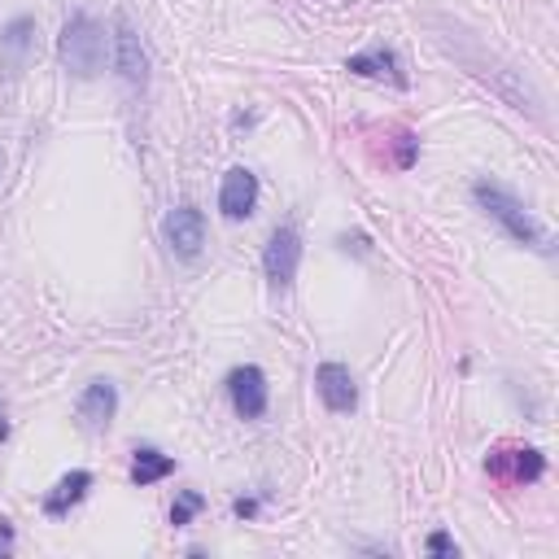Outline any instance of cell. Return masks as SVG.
Here are the masks:
<instances>
[{"instance_id": "6", "label": "cell", "mask_w": 559, "mask_h": 559, "mask_svg": "<svg viewBox=\"0 0 559 559\" xmlns=\"http://www.w3.org/2000/svg\"><path fill=\"white\" fill-rule=\"evenodd\" d=\"M489 476L507 480V485H528V480H542L546 472V454L533 450V445H498L489 459H485Z\"/></svg>"}, {"instance_id": "12", "label": "cell", "mask_w": 559, "mask_h": 559, "mask_svg": "<svg viewBox=\"0 0 559 559\" xmlns=\"http://www.w3.org/2000/svg\"><path fill=\"white\" fill-rule=\"evenodd\" d=\"M349 74H362V79H389L397 87H406V74H402V61L393 48H367V52H354L345 61Z\"/></svg>"}, {"instance_id": "14", "label": "cell", "mask_w": 559, "mask_h": 559, "mask_svg": "<svg viewBox=\"0 0 559 559\" xmlns=\"http://www.w3.org/2000/svg\"><path fill=\"white\" fill-rule=\"evenodd\" d=\"M170 472H175V459L153 450V445H140L135 459H131V485H140V489L153 485V480H166Z\"/></svg>"}, {"instance_id": "19", "label": "cell", "mask_w": 559, "mask_h": 559, "mask_svg": "<svg viewBox=\"0 0 559 559\" xmlns=\"http://www.w3.org/2000/svg\"><path fill=\"white\" fill-rule=\"evenodd\" d=\"M0 542L13 546V524H9V520H0Z\"/></svg>"}, {"instance_id": "8", "label": "cell", "mask_w": 559, "mask_h": 559, "mask_svg": "<svg viewBox=\"0 0 559 559\" xmlns=\"http://www.w3.org/2000/svg\"><path fill=\"white\" fill-rule=\"evenodd\" d=\"M166 245H170L175 258L192 262V258L201 253V245H205V214H201L197 205L170 210V214H166Z\"/></svg>"}, {"instance_id": "21", "label": "cell", "mask_w": 559, "mask_h": 559, "mask_svg": "<svg viewBox=\"0 0 559 559\" xmlns=\"http://www.w3.org/2000/svg\"><path fill=\"white\" fill-rule=\"evenodd\" d=\"M0 175H4V157H0Z\"/></svg>"}, {"instance_id": "16", "label": "cell", "mask_w": 559, "mask_h": 559, "mask_svg": "<svg viewBox=\"0 0 559 559\" xmlns=\"http://www.w3.org/2000/svg\"><path fill=\"white\" fill-rule=\"evenodd\" d=\"M393 148H397V153H393V166H397V170H411L415 157H419V140H415L411 131H397V135H393Z\"/></svg>"}, {"instance_id": "9", "label": "cell", "mask_w": 559, "mask_h": 559, "mask_svg": "<svg viewBox=\"0 0 559 559\" xmlns=\"http://www.w3.org/2000/svg\"><path fill=\"white\" fill-rule=\"evenodd\" d=\"M253 205H258V175H253L249 166H231V170L223 175V188H218V210H223V218L240 223V218L253 214Z\"/></svg>"}, {"instance_id": "13", "label": "cell", "mask_w": 559, "mask_h": 559, "mask_svg": "<svg viewBox=\"0 0 559 559\" xmlns=\"http://www.w3.org/2000/svg\"><path fill=\"white\" fill-rule=\"evenodd\" d=\"M87 489H92V472H83V467H74V472H66L48 493H44V515H66L70 507H79L83 498H87Z\"/></svg>"}, {"instance_id": "11", "label": "cell", "mask_w": 559, "mask_h": 559, "mask_svg": "<svg viewBox=\"0 0 559 559\" xmlns=\"http://www.w3.org/2000/svg\"><path fill=\"white\" fill-rule=\"evenodd\" d=\"M114 411H118V389H114V380H92V384L79 393V402H74L79 424H83V428H92V432L109 428Z\"/></svg>"}, {"instance_id": "10", "label": "cell", "mask_w": 559, "mask_h": 559, "mask_svg": "<svg viewBox=\"0 0 559 559\" xmlns=\"http://www.w3.org/2000/svg\"><path fill=\"white\" fill-rule=\"evenodd\" d=\"M314 389H319L323 406L336 411V415H345V411L358 406V384H354L349 367H341V362H319V371H314Z\"/></svg>"}, {"instance_id": "2", "label": "cell", "mask_w": 559, "mask_h": 559, "mask_svg": "<svg viewBox=\"0 0 559 559\" xmlns=\"http://www.w3.org/2000/svg\"><path fill=\"white\" fill-rule=\"evenodd\" d=\"M57 57L74 79H96L105 70V26L92 13H70L57 35Z\"/></svg>"}, {"instance_id": "15", "label": "cell", "mask_w": 559, "mask_h": 559, "mask_svg": "<svg viewBox=\"0 0 559 559\" xmlns=\"http://www.w3.org/2000/svg\"><path fill=\"white\" fill-rule=\"evenodd\" d=\"M205 511V498L197 493V489H183V493H175V507H170V524L175 528H188L197 515Z\"/></svg>"}, {"instance_id": "3", "label": "cell", "mask_w": 559, "mask_h": 559, "mask_svg": "<svg viewBox=\"0 0 559 559\" xmlns=\"http://www.w3.org/2000/svg\"><path fill=\"white\" fill-rule=\"evenodd\" d=\"M297 266H301V236H297L293 223H284V227L271 231V240H266V249H262V271H266V280H271V288L284 293V288H293V280H297Z\"/></svg>"}, {"instance_id": "5", "label": "cell", "mask_w": 559, "mask_h": 559, "mask_svg": "<svg viewBox=\"0 0 559 559\" xmlns=\"http://www.w3.org/2000/svg\"><path fill=\"white\" fill-rule=\"evenodd\" d=\"M227 397H231V411H236L240 419H262V415H266V402H271L262 367H253V362L231 367V371H227Z\"/></svg>"}, {"instance_id": "20", "label": "cell", "mask_w": 559, "mask_h": 559, "mask_svg": "<svg viewBox=\"0 0 559 559\" xmlns=\"http://www.w3.org/2000/svg\"><path fill=\"white\" fill-rule=\"evenodd\" d=\"M0 441H9V419H4V411H0Z\"/></svg>"}, {"instance_id": "17", "label": "cell", "mask_w": 559, "mask_h": 559, "mask_svg": "<svg viewBox=\"0 0 559 559\" xmlns=\"http://www.w3.org/2000/svg\"><path fill=\"white\" fill-rule=\"evenodd\" d=\"M428 555H459V546H454V537L450 533H428Z\"/></svg>"}, {"instance_id": "7", "label": "cell", "mask_w": 559, "mask_h": 559, "mask_svg": "<svg viewBox=\"0 0 559 559\" xmlns=\"http://www.w3.org/2000/svg\"><path fill=\"white\" fill-rule=\"evenodd\" d=\"M114 70H118L122 83H131V87H144V83H148V52H144L140 35H135V26H131L127 17L114 22Z\"/></svg>"}, {"instance_id": "1", "label": "cell", "mask_w": 559, "mask_h": 559, "mask_svg": "<svg viewBox=\"0 0 559 559\" xmlns=\"http://www.w3.org/2000/svg\"><path fill=\"white\" fill-rule=\"evenodd\" d=\"M472 201L515 240V245H528V249H537V253H550L555 249V236L528 214V205L515 197V192H507L502 183H493V179H476L472 183Z\"/></svg>"}, {"instance_id": "18", "label": "cell", "mask_w": 559, "mask_h": 559, "mask_svg": "<svg viewBox=\"0 0 559 559\" xmlns=\"http://www.w3.org/2000/svg\"><path fill=\"white\" fill-rule=\"evenodd\" d=\"M231 511H236L240 520H249V515H258V498H236V502H231Z\"/></svg>"}, {"instance_id": "4", "label": "cell", "mask_w": 559, "mask_h": 559, "mask_svg": "<svg viewBox=\"0 0 559 559\" xmlns=\"http://www.w3.org/2000/svg\"><path fill=\"white\" fill-rule=\"evenodd\" d=\"M35 57V17L17 13L0 31V83H17Z\"/></svg>"}]
</instances>
